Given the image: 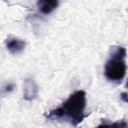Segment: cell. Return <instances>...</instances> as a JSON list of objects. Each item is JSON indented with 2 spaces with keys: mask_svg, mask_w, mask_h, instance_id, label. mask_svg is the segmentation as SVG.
<instances>
[{
  "mask_svg": "<svg viewBox=\"0 0 128 128\" xmlns=\"http://www.w3.org/2000/svg\"><path fill=\"white\" fill-rule=\"evenodd\" d=\"M86 108V92L78 90L72 93L62 105L56 109L49 111L45 116L50 120L65 121L70 125L77 127L87 116Z\"/></svg>",
  "mask_w": 128,
  "mask_h": 128,
  "instance_id": "6da1fadb",
  "label": "cell"
},
{
  "mask_svg": "<svg viewBox=\"0 0 128 128\" xmlns=\"http://www.w3.org/2000/svg\"><path fill=\"white\" fill-rule=\"evenodd\" d=\"M126 49L123 46H113L110 49L109 57L105 63L104 75L107 80L114 83H121L126 76Z\"/></svg>",
  "mask_w": 128,
  "mask_h": 128,
  "instance_id": "7a4b0ae2",
  "label": "cell"
},
{
  "mask_svg": "<svg viewBox=\"0 0 128 128\" xmlns=\"http://www.w3.org/2000/svg\"><path fill=\"white\" fill-rule=\"evenodd\" d=\"M39 92L38 85L32 78H26L24 82V90H23V98L26 101L34 100Z\"/></svg>",
  "mask_w": 128,
  "mask_h": 128,
  "instance_id": "3957f363",
  "label": "cell"
},
{
  "mask_svg": "<svg viewBox=\"0 0 128 128\" xmlns=\"http://www.w3.org/2000/svg\"><path fill=\"white\" fill-rule=\"evenodd\" d=\"M26 43L24 40L16 37H8L6 39V48L11 54H18L24 50Z\"/></svg>",
  "mask_w": 128,
  "mask_h": 128,
  "instance_id": "277c9868",
  "label": "cell"
},
{
  "mask_svg": "<svg viewBox=\"0 0 128 128\" xmlns=\"http://www.w3.org/2000/svg\"><path fill=\"white\" fill-rule=\"evenodd\" d=\"M59 5V2L56 0H40L37 2V7L40 13L43 15H48L52 13Z\"/></svg>",
  "mask_w": 128,
  "mask_h": 128,
  "instance_id": "5b68a950",
  "label": "cell"
},
{
  "mask_svg": "<svg viewBox=\"0 0 128 128\" xmlns=\"http://www.w3.org/2000/svg\"><path fill=\"white\" fill-rule=\"evenodd\" d=\"M95 128H128V126L125 120H121L113 123H102L96 126Z\"/></svg>",
  "mask_w": 128,
  "mask_h": 128,
  "instance_id": "8992f818",
  "label": "cell"
},
{
  "mask_svg": "<svg viewBox=\"0 0 128 128\" xmlns=\"http://www.w3.org/2000/svg\"><path fill=\"white\" fill-rule=\"evenodd\" d=\"M121 97H122V99H123V100H124L125 102L127 101V99H126V92H124V93H122V94H121Z\"/></svg>",
  "mask_w": 128,
  "mask_h": 128,
  "instance_id": "52a82bcc",
  "label": "cell"
}]
</instances>
